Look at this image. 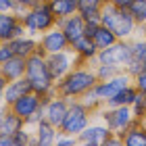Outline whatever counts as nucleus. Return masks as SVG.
<instances>
[{"instance_id": "nucleus-1", "label": "nucleus", "mask_w": 146, "mask_h": 146, "mask_svg": "<svg viewBox=\"0 0 146 146\" xmlns=\"http://www.w3.org/2000/svg\"><path fill=\"white\" fill-rule=\"evenodd\" d=\"M98 82L94 65L90 63H77L63 79L56 82V94L67 98V100H75L82 94H86L90 88H94Z\"/></svg>"}, {"instance_id": "nucleus-2", "label": "nucleus", "mask_w": 146, "mask_h": 146, "mask_svg": "<svg viewBox=\"0 0 146 146\" xmlns=\"http://www.w3.org/2000/svg\"><path fill=\"white\" fill-rule=\"evenodd\" d=\"M25 79H27L29 88L38 92L42 98H50L56 94V82L50 75L44 52L36 50L34 54L25 58Z\"/></svg>"}, {"instance_id": "nucleus-3", "label": "nucleus", "mask_w": 146, "mask_h": 146, "mask_svg": "<svg viewBox=\"0 0 146 146\" xmlns=\"http://www.w3.org/2000/svg\"><path fill=\"white\" fill-rule=\"evenodd\" d=\"M100 23L109 27L117 36V40H129L138 29V23L134 21L129 9H119L109 2H104V6L100 9Z\"/></svg>"}, {"instance_id": "nucleus-4", "label": "nucleus", "mask_w": 146, "mask_h": 146, "mask_svg": "<svg viewBox=\"0 0 146 146\" xmlns=\"http://www.w3.org/2000/svg\"><path fill=\"white\" fill-rule=\"evenodd\" d=\"M21 21L25 25V31L29 36L38 38L40 34H44V31H48L50 27L56 25V15H54V11H52L48 0H42L40 4H36L34 9H29L25 13V17Z\"/></svg>"}, {"instance_id": "nucleus-5", "label": "nucleus", "mask_w": 146, "mask_h": 146, "mask_svg": "<svg viewBox=\"0 0 146 146\" xmlns=\"http://www.w3.org/2000/svg\"><path fill=\"white\" fill-rule=\"evenodd\" d=\"M90 117H92L90 109L84 107L77 98L75 100H69V109H67V115H65V119H63L61 131L71 134V136H79L90 125Z\"/></svg>"}, {"instance_id": "nucleus-6", "label": "nucleus", "mask_w": 146, "mask_h": 146, "mask_svg": "<svg viewBox=\"0 0 146 146\" xmlns=\"http://www.w3.org/2000/svg\"><path fill=\"white\" fill-rule=\"evenodd\" d=\"M100 113V119L102 123L107 125L111 131H115V134H125V129L129 127L131 123L136 121L134 113H131V107H102L98 109Z\"/></svg>"}, {"instance_id": "nucleus-7", "label": "nucleus", "mask_w": 146, "mask_h": 146, "mask_svg": "<svg viewBox=\"0 0 146 146\" xmlns=\"http://www.w3.org/2000/svg\"><path fill=\"white\" fill-rule=\"evenodd\" d=\"M131 58V46L129 40H117L115 44L107 46V48L98 50L94 63H104V65H115V67L123 69L127 61Z\"/></svg>"}, {"instance_id": "nucleus-8", "label": "nucleus", "mask_w": 146, "mask_h": 146, "mask_svg": "<svg viewBox=\"0 0 146 146\" xmlns=\"http://www.w3.org/2000/svg\"><path fill=\"white\" fill-rule=\"evenodd\" d=\"M46 63H48V69H50L52 79L58 82V79H63L79 61H77L75 52H73L71 48H67V50L54 52V54H46Z\"/></svg>"}, {"instance_id": "nucleus-9", "label": "nucleus", "mask_w": 146, "mask_h": 146, "mask_svg": "<svg viewBox=\"0 0 146 146\" xmlns=\"http://www.w3.org/2000/svg\"><path fill=\"white\" fill-rule=\"evenodd\" d=\"M69 40L65 36V31L54 25V27H50L48 31H44V34L38 36V50L44 52V54H54V52H61V50H67L69 48Z\"/></svg>"}, {"instance_id": "nucleus-10", "label": "nucleus", "mask_w": 146, "mask_h": 146, "mask_svg": "<svg viewBox=\"0 0 146 146\" xmlns=\"http://www.w3.org/2000/svg\"><path fill=\"white\" fill-rule=\"evenodd\" d=\"M129 84H131V75H127L125 71H119L117 75H113V77H109V79L96 82L94 92L98 94V98H100L102 104H104L107 100H111V98L115 96L119 90H123L125 86H129Z\"/></svg>"}, {"instance_id": "nucleus-11", "label": "nucleus", "mask_w": 146, "mask_h": 146, "mask_svg": "<svg viewBox=\"0 0 146 146\" xmlns=\"http://www.w3.org/2000/svg\"><path fill=\"white\" fill-rule=\"evenodd\" d=\"M44 107V98L38 94V92H34V90H29V92H25L23 96H19L15 102L11 104V111L13 113H17L19 117H23L25 121L31 117V115H36V113Z\"/></svg>"}, {"instance_id": "nucleus-12", "label": "nucleus", "mask_w": 146, "mask_h": 146, "mask_svg": "<svg viewBox=\"0 0 146 146\" xmlns=\"http://www.w3.org/2000/svg\"><path fill=\"white\" fill-rule=\"evenodd\" d=\"M67 109H69V100L58 96V94L50 96V98H44V119L58 129H61L63 119L67 115Z\"/></svg>"}, {"instance_id": "nucleus-13", "label": "nucleus", "mask_w": 146, "mask_h": 146, "mask_svg": "<svg viewBox=\"0 0 146 146\" xmlns=\"http://www.w3.org/2000/svg\"><path fill=\"white\" fill-rule=\"evenodd\" d=\"M25 25L13 11H0V40L11 42L19 36H25Z\"/></svg>"}, {"instance_id": "nucleus-14", "label": "nucleus", "mask_w": 146, "mask_h": 146, "mask_svg": "<svg viewBox=\"0 0 146 146\" xmlns=\"http://www.w3.org/2000/svg\"><path fill=\"white\" fill-rule=\"evenodd\" d=\"M109 134H111V129L104 123H90L77 136V142L84 146H104V140H107Z\"/></svg>"}, {"instance_id": "nucleus-15", "label": "nucleus", "mask_w": 146, "mask_h": 146, "mask_svg": "<svg viewBox=\"0 0 146 146\" xmlns=\"http://www.w3.org/2000/svg\"><path fill=\"white\" fill-rule=\"evenodd\" d=\"M56 25L65 31V36H67L69 44L75 42L77 38H82L84 31H86V21H84V17L79 15V13H73V15L63 17V19H56Z\"/></svg>"}, {"instance_id": "nucleus-16", "label": "nucleus", "mask_w": 146, "mask_h": 146, "mask_svg": "<svg viewBox=\"0 0 146 146\" xmlns=\"http://www.w3.org/2000/svg\"><path fill=\"white\" fill-rule=\"evenodd\" d=\"M31 144H38V146H54L56 140V134H58V127H54L52 123H48L46 119H42L40 123H36L31 127Z\"/></svg>"}, {"instance_id": "nucleus-17", "label": "nucleus", "mask_w": 146, "mask_h": 146, "mask_svg": "<svg viewBox=\"0 0 146 146\" xmlns=\"http://www.w3.org/2000/svg\"><path fill=\"white\" fill-rule=\"evenodd\" d=\"M69 48L75 52V56H77L79 63H94V58H96V54H98L96 44L92 42V38H88V36L77 38L75 42H71Z\"/></svg>"}, {"instance_id": "nucleus-18", "label": "nucleus", "mask_w": 146, "mask_h": 146, "mask_svg": "<svg viewBox=\"0 0 146 146\" xmlns=\"http://www.w3.org/2000/svg\"><path fill=\"white\" fill-rule=\"evenodd\" d=\"M29 90L31 88H29L25 75L19 77V79H13V82H6V88H4V94H2V102L6 104V107H11L19 96H23L25 92H29Z\"/></svg>"}, {"instance_id": "nucleus-19", "label": "nucleus", "mask_w": 146, "mask_h": 146, "mask_svg": "<svg viewBox=\"0 0 146 146\" xmlns=\"http://www.w3.org/2000/svg\"><path fill=\"white\" fill-rule=\"evenodd\" d=\"M125 146H146V121H136L125 129L123 134Z\"/></svg>"}, {"instance_id": "nucleus-20", "label": "nucleus", "mask_w": 146, "mask_h": 146, "mask_svg": "<svg viewBox=\"0 0 146 146\" xmlns=\"http://www.w3.org/2000/svg\"><path fill=\"white\" fill-rule=\"evenodd\" d=\"M9 44H11L13 52H15L17 56H23V58H27L29 54H34V52L38 50V38L36 36H29V34L11 40Z\"/></svg>"}, {"instance_id": "nucleus-21", "label": "nucleus", "mask_w": 146, "mask_h": 146, "mask_svg": "<svg viewBox=\"0 0 146 146\" xmlns=\"http://www.w3.org/2000/svg\"><path fill=\"white\" fill-rule=\"evenodd\" d=\"M0 73L6 77V82H13V79H19L25 75V58L23 56H11L9 61H4L0 65Z\"/></svg>"}, {"instance_id": "nucleus-22", "label": "nucleus", "mask_w": 146, "mask_h": 146, "mask_svg": "<svg viewBox=\"0 0 146 146\" xmlns=\"http://www.w3.org/2000/svg\"><path fill=\"white\" fill-rule=\"evenodd\" d=\"M136 94H138L136 86H134V84H129V86H125L123 90H119L117 94L111 98V100L104 102V107H129V104L134 102Z\"/></svg>"}, {"instance_id": "nucleus-23", "label": "nucleus", "mask_w": 146, "mask_h": 146, "mask_svg": "<svg viewBox=\"0 0 146 146\" xmlns=\"http://www.w3.org/2000/svg\"><path fill=\"white\" fill-rule=\"evenodd\" d=\"M107 0H77V13L84 19L100 17V9L104 6Z\"/></svg>"}, {"instance_id": "nucleus-24", "label": "nucleus", "mask_w": 146, "mask_h": 146, "mask_svg": "<svg viewBox=\"0 0 146 146\" xmlns=\"http://www.w3.org/2000/svg\"><path fill=\"white\" fill-rule=\"evenodd\" d=\"M23 127H25V119L19 117L17 113H13V111L9 109V113H6L2 125H0V131H2V134H9V136H15L17 131L23 129Z\"/></svg>"}, {"instance_id": "nucleus-25", "label": "nucleus", "mask_w": 146, "mask_h": 146, "mask_svg": "<svg viewBox=\"0 0 146 146\" xmlns=\"http://www.w3.org/2000/svg\"><path fill=\"white\" fill-rule=\"evenodd\" d=\"M92 42L96 44L98 50H102V48H107V46L115 44V42H117V36L113 34L109 27H104V25L100 23V25H98V29L94 31V36H92Z\"/></svg>"}, {"instance_id": "nucleus-26", "label": "nucleus", "mask_w": 146, "mask_h": 146, "mask_svg": "<svg viewBox=\"0 0 146 146\" xmlns=\"http://www.w3.org/2000/svg\"><path fill=\"white\" fill-rule=\"evenodd\" d=\"M50 6L54 11L56 19H63V17H69L73 13H77V0H52Z\"/></svg>"}, {"instance_id": "nucleus-27", "label": "nucleus", "mask_w": 146, "mask_h": 146, "mask_svg": "<svg viewBox=\"0 0 146 146\" xmlns=\"http://www.w3.org/2000/svg\"><path fill=\"white\" fill-rule=\"evenodd\" d=\"M77 100L82 102L84 107H88V109H90V113H96L98 109L102 107V100L98 98V94L94 92V88H90L88 92H86V94H82V96H79Z\"/></svg>"}, {"instance_id": "nucleus-28", "label": "nucleus", "mask_w": 146, "mask_h": 146, "mask_svg": "<svg viewBox=\"0 0 146 146\" xmlns=\"http://www.w3.org/2000/svg\"><path fill=\"white\" fill-rule=\"evenodd\" d=\"M129 13L138 25H146V0H134L129 4Z\"/></svg>"}, {"instance_id": "nucleus-29", "label": "nucleus", "mask_w": 146, "mask_h": 146, "mask_svg": "<svg viewBox=\"0 0 146 146\" xmlns=\"http://www.w3.org/2000/svg\"><path fill=\"white\" fill-rule=\"evenodd\" d=\"M94 71H96V77H98V82H102V79H109V77H113V75H117V73H119V71H123V69L115 67V65L94 63Z\"/></svg>"}, {"instance_id": "nucleus-30", "label": "nucleus", "mask_w": 146, "mask_h": 146, "mask_svg": "<svg viewBox=\"0 0 146 146\" xmlns=\"http://www.w3.org/2000/svg\"><path fill=\"white\" fill-rule=\"evenodd\" d=\"M131 107V113H134V117L138 119V121H144V107H146V94H142V92H138L134 102L129 104Z\"/></svg>"}, {"instance_id": "nucleus-31", "label": "nucleus", "mask_w": 146, "mask_h": 146, "mask_svg": "<svg viewBox=\"0 0 146 146\" xmlns=\"http://www.w3.org/2000/svg\"><path fill=\"white\" fill-rule=\"evenodd\" d=\"M123 71L127 73V75H131V79H134L138 73L146 71V63H144V61H140V58H136V56H131L129 61H127V65L123 67Z\"/></svg>"}, {"instance_id": "nucleus-32", "label": "nucleus", "mask_w": 146, "mask_h": 146, "mask_svg": "<svg viewBox=\"0 0 146 146\" xmlns=\"http://www.w3.org/2000/svg\"><path fill=\"white\" fill-rule=\"evenodd\" d=\"M129 46H131V56H136V58H140V61L146 63V38L144 40H140V38L131 40Z\"/></svg>"}, {"instance_id": "nucleus-33", "label": "nucleus", "mask_w": 146, "mask_h": 146, "mask_svg": "<svg viewBox=\"0 0 146 146\" xmlns=\"http://www.w3.org/2000/svg\"><path fill=\"white\" fill-rule=\"evenodd\" d=\"M13 138H15V146H25V144H31V138H34V134H31L29 127L25 125V127L19 129Z\"/></svg>"}, {"instance_id": "nucleus-34", "label": "nucleus", "mask_w": 146, "mask_h": 146, "mask_svg": "<svg viewBox=\"0 0 146 146\" xmlns=\"http://www.w3.org/2000/svg\"><path fill=\"white\" fill-rule=\"evenodd\" d=\"M54 144H56V146H75V144H79V142H77V136L65 134V131H61V129H58Z\"/></svg>"}, {"instance_id": "nucleus-35", "label": "nucleus", "mask_w": 146, "mask_h": 146, "mask_svg": "<svg viewBox=\"0 0 146 146\" xmlns=\"http://www.w3.org/2000/svg\"><path fill=\"white\" fill-rule=\"evenodd\" d=\"M86 21V31H84V36H88L92 38L94 36V31L98 29V25H100V17H92V19H84Z\"/></svg>"}, {"instance_id": "nucleus-36", "label": "nucleus", "mask_w": 146, "mask_h": 146, "mask_svg": "<svg viewBox=\"0 0 146 146\" xmlns=\"http://www.w3.org/2000/svg\"><path fill=\"white\" fill-rule=\"evenodd\" d=\"M131 84L136 86V90L138 92H142V94H146V71H142V73H138V75L131 79Z\"/></svg>"}, {"instance_id": "nucleus-37", "label": "nucleus", "mask_w": 146, "mask_h": 146, "mask_svg": "<svg viewBox=\"0 0 146 146\" xmlns=\"http://www.w3.org/2000/svg\"><path fill=\"white\" fill-rule=\"evenodd\" d=\"M104 146H123V136L111 131V134L107 136V140H104Z\"/></svg>"}, {"instance_id": "nucleus-38", "label": "nucleus", "mask_w": 146, "mask_h": 146, "mask_svg": "<svg viewBox=\"0 0 146 146\" xmlns=\"http://www.w3.org/2000/svg\"><path fill=\"white\" fill-rule=\"evenodd\" d=\"M11 56H15V52H13V48H11L9 42H4L2 46H0V65H2L4 61H9Z\"/></svg>"}, {"instance_id": "nucleus-39", "label": "nucleus", "mask_w": 146, "mask_h": 146, "mask_svg": "<svg viewBox=\"0 0 146 146\" xmlns=\"http://www.w3.org/2000/svg\"><path fill=\"white\" fill-rule=\"evenodd\" d=\"M0 146H15V138L0 131Z\"/></svg>"}, {"instance_id": "nucleus-40", "label": "nucleus", "mask_w": 146, "mask_h": 146, "mask_svg": "<svg viewBox=\"0 0 146 146\" xmlns=\"http://www.w3.org/2000/svg\"><path fill=\"white\" fill-rule=\"evenodd\" d=\"M109 4L113 6H119V9H129V4L134 2V0H107Z\"/></svg>"}, {"instance_id": "nucleus-41", "label": "nucleus", "mask_w": 146, "mask_h": 146, "mask_svg": "<svg viewBox=\"0 0 146 146\" xmlns=\"http://www.w3.org/2000/svg\"><path fill=\"white\" fill-rule=\"evenodd\" d=\"M15 2H19V4H23L25 9H34L36 4H40L42 0H15Z\"/></svg>"}, {"instance_id": "nucleus-42", "label": "nucleus", "mask_w": 146, "mask_h": 146, "mask_svg": "<svg viewBox=\"0 0 146 146\" xmlns=\"http://www.w3.org/2000/svg\"><path fill=\"white\" fill-rule=\"evenodd\" d=\"M15 0H0V11H13Z\"/></svg>"}, {"instance_id": "nucleus-43", "label": "nucleus", "mask_w": 146, "mask_h": 146, "mask_svg": "<svg viewBox=\"0 0 146 146\" xmlns=\"http://www.w3.org/2000/svg\"><path fill=\"white\" fill-rule=\"evenodd\" d=\"M6 113H9V107L0 100V125H2V121H4V117H6Z\"/></svg>"}, {"instance_id": "nucleus-44", "label": "nucleus", "mask_w": 146, "mask_h": 146, "mask_svg": "<svg viewBox=\"0 0 146 146\" xmlns=\"http://www.w3.org/2000/svg\"><path fill=\"white\" fill-rule=\"evenodd\" d=\"M4 88H6V77L0 73V100H2V94H4Z\"/></svg>"}, {"instance_id": "nucleus-45", "label": "nucleus", "mask_w": 146, "mask_h": 146, "mask_svg": "<svg viewBox=\"0 0 146 146\" xmlns=\"http://www.w3.org/2000/svg\"><path fill=\"white\" fill-rule=\"evenodd\" d=\"M138 27H142V29H144V34H146V25H138Z\"/></svg>"}, {"instance_id": "nucleus-46", "label": "nucleus", "mask_w": 146, "mask_h": 146, "mask_svg": "<svg viewBox=\"0 0 146 146\" xmlns=\"http://www.w3.org/2000/svg\"><path fill=\"white\" fill-rule=\"evenodd\" d=\"M144 121H146V107H144Z\"/></svg>"}, {"instance_id": "nucleus-47", "label": "nucleus", "mask_w": 146, "mask_h": 146, "mask_svg": "<svg viewBox=\"0 0 146 146\" xmlns=\"http://www.w3.org/2000/svg\"><path fill=\"white\" fill-rule=\"evenodd\" d=\"M2 44H4V40H0V46H2Z\"/></svg>"}, {"instance_id": "nucleus-48", "label": "nucleus", "mask_w": 146, "mask_h": 146, "mask_svg": "<svg viewBox=\"0 0 146 146\" xmlns=\"http://www.w3.org/2000/svg\"><path fill=\"white\" fill-rule=\"evenodd\" d=\"M48 2H52V0H48Z\"/></svg>"}]
</instances>
